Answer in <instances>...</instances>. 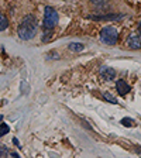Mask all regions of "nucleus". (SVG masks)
Wrapping results in <instances>:
<instances>
[{
    "label": "nucleus",
    "instance_id": "nucleus-1",
    "mask_svg": "<svg viewBox=\"0 0 141 158\" xmlns=\"http://www.w3.org/2000/svg\"><path fill=\"white\" fill-rule=\"evenodd\" d=\"M19 37L24 41H28V40H33L35 37L37 33V20L33 14H27L26 17H23L21 23L19 26Z\"/></svg>",
    "mask_w": 141,
    "mask_h": 158
},
{
    "label": "nucleus",
    "instance_id": "nucleus-2",
    "mask_svg": "<svg viewBox=\"0 0 141 158\" xmlns=\"http://www.w3.org/2000/svg\"><path fill=\"white\" fill-rule=\"evenodd\" d=\"M58 23V13L56 10L51 6H47L44 9V28L45 30H54V27Z\"/></svg>",
    "mask_w": 141,
    "mask_h": 158
},
{
    "label": "nucleus",
    "instance_id": "nucleus-3",
    "mask_svg": "<svg viewBox=\"0 0 141 158\" xmlns=\"http://www.w3.org/2000/svg\"><path fill=\"white\" fill-rule=\"evenodd\" d=\"M100 40L107 45H114L118 40V33L117 30L113 26H106L100 31Z\"/></svg>",
    "mask_w": 141,
    "mask_h": 158
},
{
    "label": "nucleus",
    "instance_id": "nucleus-4",
    "mask_svg": "<svg viewBox=\"0 0 141 158\" xmlns=\"http://www.w3.org/2000/svg\"><path fill=\"white\" fill-rule=\"evenodd\" d=\"M126 44H127V47L130 49H141V33L130 34Z\"/></svg>",
    "mask_w": 141,
    "mask_h": 158
},
{
    "label": "nucleus",
    "instance_id": "nucleus-5",
    "mask_svg": "<svg viewBox=\"0 0 141 158\" xmlns=\"http://www.w3.org/2000/svg\"><path fill=\"white\" fill-rule=\"evenodd\" d=\"M100 76L105 81H112V79H114L116 72H114V69L110 68V66H102L100 68Z\"/></svg>",
    "mask_w": 141,
    "mask_h": 158
},
{
    "label": "nucleus",
    "instance_id": "nucleus-6",
    "mask_svg": "<svg viewBox=\"0 0 141 158\" xmlns=\"http://www.w3.org/2000/svg\"><path fill=\"white\" fill-rule=\"evenodd\" d=\"M116 89H117V92L120 96H126L130 90H131V88H130V85H128L127 82H124V81H117V83H116Z\"/></svg>",
    "mask_w": 141,
    "mask_h": 158
},
{
    "label": "nucleus",
    "instance_id": "nucleus-7",
    "mask_svg": "<svg viewBox=\"0 0 141 158\" xmlns=\"http://www.w3.org/2000/svg\"><path fill=\"white\" fill-rule=\"evenodd\" d=\"M7 27H9V20L3 13H0V31H4Z\"/></svg>",
    "mask_w": 141,
    "mask_h": 158
},
{
    "label": "nucleus",
    "instance_id": "nucleus-8",
    "mask_svg": "<svg viewBox=\"0 0 141 158\" xmlns=\"http://www.w3.org/2000/svg\"><path fill=\"white\" fill-rule=\"evenodd\" d=\"M122 123L123 126H126V127H135L137 126V123L133 120V118H130V117H124V118H122Z\"/></svg>",
    "mask_w": 141,
    "mask_h": 158
},
{
    "label": "nucleus",
    "instance_id": "nucleus-9",
    "mask_svg": "<svg viewBox=\"0 0 141 158\" xmlns=\"http://www.w3.org/2000/svg\"><path fill=\"white\" fill-rule=\"evenodd\" d=\"M69 49H71V51H73V52H81V51L83 49V44L72 43V44H69Z\"/></svg>",
    "mask_w": 141,
    "mask_h": 158
},
{
    "label": "nucleus",
    "instance_id": "nucleus-10",
    "mask_svg": "<svg viewBox=\"0 0 141 158\" xmlns=\"http://www.w3.org/2000/svg\"><path fill=\"white\" fill-rule=\"evenodd\" d=\"M9 131H10L9 126H7L6 123H2V124H0V137H3V135L9 134Z\"/></svg>",
    "mask_w": 141,
    "mask_h": 158
},
{
    "label": "nucleus",
    "instance_id": "nucleus-11",
    "mask_svg": "<svg viewBox=\"0 0 141 158\" xmlns=\"http://www.w3.org/2000/svg\"><path fill=\"white\" fill-rule=\"evenodd\" d=\"M103 98H105L106 100H107V102L113 103V105H117V100H116V98H114V96H112V95H110V93H109V92H106L105 95H103Z\"/></svg>",
    "mask_w": 141,
    "mask_h": 158
},
{
    "label": "nucleus",
    "instance_id": "nucleus-12",
    "mask_svg": "<svg viewBox=\"0 0 141 158\" xmlns=\"http://www.w3.org/2000/svg\"><path fill=\"white\" fill-rule=\"evenodd\" d=\"M89 2L93 4H105V3H107L109 0H89Z\"/></svg>",
    "mask_w": 141,
    "mask_h": 158
},
{
    "label": "nucleus",
    "instance_id": "nucleus-13",
    "mask_svg": "<svg viewBox=\"0 0 141 158\" xmlns=\"http://www.w3.org/2000/svg\"><path fill=\"white\" fill-rule=\"evenodd\" d=\"M13 143H14V144L17 145V147H21V145H20V143H19V140H17V138H13Z\"/></svg>",
    "mask_w": 141,
    "mask_h": 158
},
{
    "label": "nucleus",
    "instance_id": "nucleus-14",
    "mask_svg": "<svg viewBox=\"0 0 141 158\" xmlns=\"http://www.w3.org/2000/svg\"><path fill=\"white\" fill-rule=\"evenodd\" d=\"M135 152H137V154H141V145L135 147Z\"/></svg>",
    "mask_w": 141,
    "mask_h": 158
},
{
    "label": "nucleus",
    "instance_id": "nucleus-15",
    "mask_svg": "<svg viewBox=\"0 0 141 158\" xmlns=\"http://www.w3.org/2000/svg\"><path fill=\"white\" fill-rule=\"evenodd\" d=\"M138 33H141V21L138 23Z\"/></svg>",
    "mask_w": 141,
    "mask_h": 158
},
{
    "label": "nucleus",
    "instance_id": "nucleus-16",
    "mask_svg": "<svg viewBox=\"0 0 141 158\" xmlns=\"http://www.w3.org/2000/svg\"><path fill=\"white\" fill-rule=\"evenodd\" d=\"M2 120H3V116H2V114H0V122H2Z\"/></svg>",
    "mask_w": 141,
    "mask_h": 158
}]
</instances>
